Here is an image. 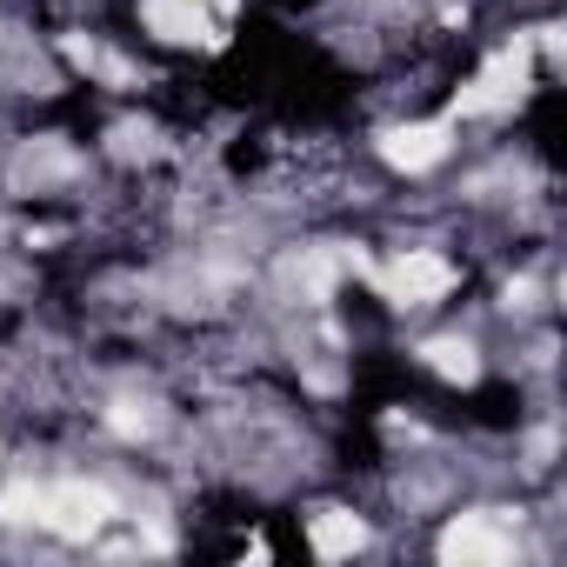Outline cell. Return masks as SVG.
<instances>
[{"label": "cell", "instance_id": "cell-1", "mask_svg": "<svg viewBox=\"0 0 567 567\" xmlns=\"http://www.w3.org/2000/svg\"><path fill=\"white\" fill-rule=\"evenodd\" d=\"M34 520L54 527V534H68V540H87V534H101V527L114 520V494L94 487V481H61V487L41 494Z\"/></svg>", "mask_w": 567, "mask_h": 567}, {"label": "cell", "instance_id": "cell-2", "mask_svg": "<svg viewBox=\"0 0 567 567\" xmlns=\"http://www.w3.org/2000/svg\"><path fill=\"white\" fill-rule=\"evenodd\" d=\"M447 288H454V267H447L434 247H408V254L388 267V301H401V308H434Z\"/></svg>", "mask_w": 567, "mask_h": 567}, {"label": "cell", "instance_id": "cell-5", "mask_svg": "<svg viewBox=\"0 0 567 567\" xmlns=\"http://www.w3.org/2000/svg\"><path fill=\"white\" fill-rule=\"evenodd\" d=\"M447 127L441 121H421V127H394L388 134V161L394 167H408V174H427V167H441L447 161Z\"/></svg>", "mask_w": 567, "mask_h": 567}, {"label": "cell", "instance_id": "cell-6", "mask_svg": "<svg viewBox=\"0 0 567 567\" xmlns=\"http://www.w3.org/2000/svg\"><path fill=\"white\" fill-rule=\"evenodd\" d=\"M308 540H315V554L341 560V554H354L368 540V520L348 514V507H321V514H308Z\"/></svg>", "mask_w": 567, "mask_h": 567}, {"label": "cell", "instance_id": "cell-3", "mask_svg": "<svg viewBox=\"0 0 567 567\" xmlns=\"http://www.w3.org/2000/svg\"><path fill=\"white\" fill-rule=\"evenodd\" d=\"M520 81H527V48L514 41V48L494 54V61L481 68V81L461 94V114H501V107H514V101H520Z\"/></svg>", "mask_w": 567, "mask_h": 567}, {"label": "cell", "instance_id": "cell-4", "mask_svg": "<svg viewBox=\"0 0 567 567\" xmlns=\"http://www.w3.org/2000/svg\"><path fill=\"white\" fill-rule=\"evenodd\" d=\"M441 554L447 560H507L514 554V534L487 527V514H454V527L441 534Z\"/></svg>", "mask_w": 567, "mask_h": 567}, {"label": "cell", "instance_id": "cell-7", "mask_svg": "<svg viewBox=\"0 0 567 567\" xmlns=\"http://www.w3.org/2000/svg\"><path fill=\"white\" fill-rule=\"evenodd\" d=\"M427 361H434L447 381H474V348H467V341H434Z\"/></svg>", "mask_w": 567, "mask_h": 567}]
</instances>
